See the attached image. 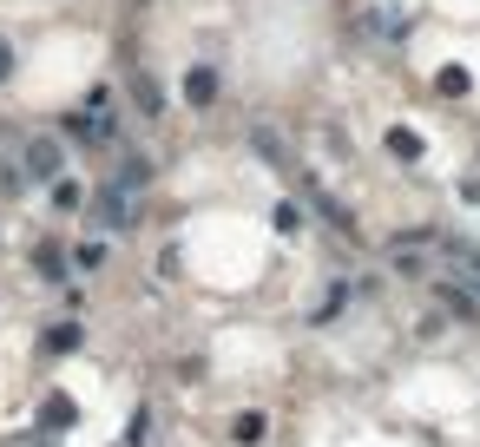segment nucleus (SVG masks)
<instances>
[{
  "instance_id": "nucleus-1",
  "label": "nucleus",
  "mask_w": 480,
  "mask_h": 447,
  "mask_svg": "<svg viewBox=\"0 0 480 447\" xmlns=\"http://www.w3.org/2000/svg\"><path fill=\"white\" fill-rule=\"evenodd\" d=\"M99 218H106L112 230L139 218V204H132V178H125V185H106V191H99Z\"/></svg>"
},
{
  "instance_id": "nucleus-2",
  "label": "nucleus",
  "mask_w": 480,
  "mask_h": 447,
  "mask_svg": "<svg viewBox=\"0 0 480 447\" xmlns=\"http://www.w3.org/2000/svg\"><path fill=\"white\" fill-rule=\"evenodd\" d=\"M185 99L191 106H211V99H218V73H211V66H191L185 73Z\"/></svg>"
},
{
  "instance_id": "nucleus-3",
  "label": "nucleus",
  "mask_w": 480,
  "mask_h": 447,
  "mask_svg": "<svg viewBox=\"0 0 480 447\" xmlns=\"http://www.w3.org/2000/svg\"><path fill=\"white\" fill-rule=\"evenodd\" d=\"M27 164H33V178H60V145H53V139H40V145L27 152Z\"/></svg>"
},
{
  "instance_id": "nucleus-4",
  "label": "nucleus",
  "mask_w": 480,
  "mask_h": 447,
  "mask_svg": "<svg viewBox=\"0 0 480 447\" xmlns=\"http://www.w3.org/2000/svg\"><path fill=\"white\" fill-rule=\"evenodd\" d=\"M388 152L395 158H421V132L415 125H388Z\"/></svg>"
},
{
  "instance_id": "nucleus-5",
  "label": "nucleus",
  "mask_w": 480,
  "mask_h": 447,
  "mask_svg": "<svg viewBox=\"0 0 480 447\" xmlns=\"http://www.w3.org/2000/svg\"><path fill=\"white\" fill-rule=\"evenodd\" d=\"M79 349V323H53L46 329V355H73Z\"/></svg>"
},
{
  "instance_id": "nucleus-6",
  "label": "nucleus",
  "mask_w": 480,
  "mask_h": 447,
  "mask_svg": "<svg viewBox=\"0 0 480 447\" xmlns=\"http://www.w3.org/2000/svg\"><path fill=\"white\" fill-rule=\"evenodd\" d=\"M66 132H79V139H112V119H106V112H99V119H92V112H79V119H66Z\"/></svg>"
},
{
  "instance_id": "nucleus-7",
  "label": "nucleus",
  "mask_w": 480,
  "mask_h": 447,
  "mask_svg": "<svg viewBox=\"0 0 480 447\" xmlns=\"http://www.w3.org/2000/svg\"><path fill=\"white\" fill-rule=\"evenodd\" d=\"M468 86H474V79H468V66H441V73H435V92H448V99H460Z\"/></svg>"
},
{
  "instance_id": "nucleus-8",
  "label": "nucleus",
  "mask_w": 480,
  "mask_h": 447,
  "mask_svg": "<svg viewBox=\"0 0 480 447\" xmlns=\"http://www.w3.org/2000/svg\"><path fill=\"white\" fill-rule=\"evenodd\" d=\"M230 435H237L244 447H257L263 441V415H237V421H230Z\"/></svg>"
},
{
  "instance_id": "nucleus-9",
  "label": "nucleus",
  "mask_w": 480,
  "mask_h": 447,
  "mask_svg": "<svg viewBox=\"0 0 480 447\" xmlns=\"http://www.w3.org/2000/svg\"><path fill=\"white\" fill-rule=\"evenodd\" d=\"M79 197H86V191H79L73 178H60V185H53V204H60V211H79Z\"/></svg>"
},
{
  "instance_id": "nucleus-10",
  "label": "nucleus",
  "mask_w": 480,
  "mask_h": 447,
  "mask_svg": "<svg viewBox=\"0 0 480 447\" xmlns=\"http://www.w3.org/2000/svg\"><path fill=\"white\" fill-rule=\"evenodd\" d=\"M7 73H13V46L0 40V79H7Z\"/></svg>"
}]
</instances>
